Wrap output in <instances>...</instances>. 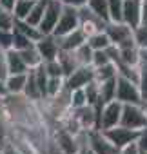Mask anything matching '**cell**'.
I'll return each instance as SVG.
<instances>
[{
    "mask_svg": "<svg viewBox=\"0 0 147 154\" xmlns=\"http://www.w3.org/2000/svg\"><path fill=\"white\" fill-rule=\"evenodd\" d=\"M78 17H80V29L89 36L93 33H98V31H104L105 29V20L102 17H98L96 13H93L87 6L80 8L78 9Z\"/></svg>",
    "mask_w": 147,
    "mask_h": 154,
    "instance_id": "cell-9",
    "label": "cell"
},
{
    "mask_svg": "<svg viewBox=\"0 0 147 154\" xmlns=\"http://www.w3.org/2000/svg\"><path fill=\"white\" fill-rule=\"evenodd\" d=\"M35 78H36V84H38V89H40V94H42V100H44L47 96V78H49L44 63L35 67Z\"/></svg>",
    "mask_w": 147,
    "mask_h": 154,
    "instance_id": "cell-27",
    "label": "cell"
},
{
    "mask_svg": "<svg viewBox=\"0 0 147 154\" xmlns=\"http://www.w3.org/2000/svg\"><path fill=\"white\" fill-rule=\"evenodd\" d=\"M33 4H35V0H17L15 9H13V15H15V18H18V20H24V18L29 15V11H31Z\"/></svg>",
    "mask_w": 147,
    "mask_h": 154,
    "instance_id": "cell-30",
    "label": "cell"
},
{
    "mask_svg": "<svg viewBox=\"0 0 147 154\" xmlns=\"http://www.w3.org/2000/svg\"><path fill=\"white\" fill-rule=\"evenodd\" d=\"M111 62V58H109V54L105 53V49H102V51H93V60H91V65L93 67H102V65H105V63H109Z\"/></svg>",
    "mask_w": 147,
    "mask_h": 154,
    "instance_id": "cell-36",
    "label": "cell"
},
{
    "mask_svg": "<svg viewBox=\"0 0 147 154\" xmlns=\"http://www.w3.org/2000/svg\"><path fill=\"white\" fill-rule=\"evenodd\" d=\"M87 8H89L93 13H96L98 17H102L105 22H109V20H111V17H109V6H107V0H87Z\"/></svg>",
    "mask_w": 147,
    "mask_h": 154,
    "instance_id": "cell-24",
    "label": "cell"
},
{
    "mask_svg": "<svg viewBox=\"0 0 147 154\" xmlns=\"http://www.w3.org/2000/svg\"><path fill=\"white\" fill-rule=\"evenodd\" d=\"M122 4L124 0H107V6H109V17L113 22L122 20Z\"/></svg>",
    "mask_w": 147,
    "mask_h": 154,
    "instance_id": "cell-34",
    "label": "cell"
},
{
    "mask_svg": "<svg viewBox=\"0 0 147 154\" xmlns=\"http://www.w3.org/2000/svg\"><path fill=\"white\" fill-rule=\"evenodd\" d=\"M104 31H105V35L109 36L111 44H114V45H118V44H122V42L133 38V27L127 26V24L122 22V20H118V22L109 20V22L105 24V29H104Z\"/></svg>",
    "mask_w": 147,
    "mask_h": 154,
    "instance_id": "cell-10",
    "label": "cell"
},
{
    "mask_svg": "<svg viewBox=\"0 0 147 154\" xmlns=\"http://www.w3.org/2000/svg\"><path fill=\"white\" fill-rule=\"evenodd\" d=\"M56 60H58V63H60V67L64 71V78L69 76L73 71L80 65L78 60H77V56H75V51H60L58 56H56Z\"/></svg>",
    "mask_w": 147,
    "mask_h": 154,
    "instance_id": "cell-15",
    "label": "cell"
},
{
    "mask_svg": "<svg viewBox=\"0 0 147 154\" xmlns=\"http://www.w3.org/2000/svg\"><path fill=\"white\" fill-rule=\"evenodd\" d=\"M64 89H65V85H64V78H62V76H49V78H47V96L45 98H55Z\"/></svg>",
    "mask_w": 147,
    "mask_h": 154,
    "instance_id": "cell-25",
    "label": "cell"
},
{
    "mask_svg": "<svg viewBox=\"0 0 147 154\" xmlns=\"http://www.w3.org/2000/svg\"><path fill=\"white\" fill-rule=\"evenodd\" d=\"M0 47H2L4 51L13 47V31L0 29Z\"/></svg>",
    "mask_w": 147,
    "mask_h": 154,
    "instance_id": "cell-37",
    "label": "cell"
},
{
    "mask_svg": "<svg viewBox=\"0 0 147 154\" xmlns=\"http://www.w3.org/2000/svg\"><path fill=\"white\" fill-rule=\"evenodd\" d=\"M142 26H145V27H147V17H145L143 20H142Z\"/></svg>",
    "mask_w": 147,
    "mask_h": 154,
    "instance_id": "cell-49",
    "label": "cell"
},
{
    "mask_svg": "<svg viewBox=\"0 0 147 154\" xmlns=\"http://www.w3.org/2000/svg\"><path fill=\"white\" fill-rule=\"evenodd\" d=\"M17 0H0V9H6V11H13L15 9Z\"/></svg>",
    "mask_w": 147,
    "mask_h": 154,
    "instance_id": "cell-45",
    "label": "cell"
},
{
    "mask_svg": "<svg viewBox=\"0 0 147 154\" xmlns=\"http://www.w3.org/2000/svg\"><path fill=\"white\" fill-rule=\"evenodd\" d=\"M87 143L95 154H118L120 150L109 141V138L100 131V129H91L86 132Z\"/></svg>",
    "mask_w": 147,
    "mask_h": 154,
    "instance_id": "cell-8",
    "label": "cell"
},
{
    "mask_svg": "<svg viewBox=\"0 0 147 154\" xmlns=\"http://www.w3.org/2000/svg\"><path fill=\"white\" fill-rule=\"evenodd\" d=\"M140 154H147V152H140Z\"/></svg>",
    "mask_w": 147,
    "mask_h": 154,
    "instance_id": "cell-51",
    "label": "cell"
},
{
    "mask_svg": "<svg viewBox=\"0 0 147 154\" xmlns=\"http://www.w3.org/2000/svg\"><path fill=\"white\" fill-rule=\"evenodd\" d=\"M45 6H47V0H35V4H33V8H31V11H29V15L24 18L27 24H31V26H40V22H42V17H44V11H45Z\"/></svg>",
    "mask_w": 147,
    "mask_h": 154,
    "instance_id": "cell-19",
    "label": "cell"
},
{
    "mask_svg": "<svg viewBox=\"0 0 147 154\" xmlns=\"http://www.w3.org/2000/svg\"><path fill=\"white\" fill-rule=\"evenodd\" d=\"M80 27V17H78V9L77 8H71V6H65L64 4V9H62V15L56 22V27L53 29L51 35L55 36H64L67 33H71L73 29Z\"/></svg>",
    "mask_w": 147,
    "mask_h": 154,
    "instance_id": "cell-4",
    "label": "cell"
},
{
    "mask_svg": "<svg viewBox=\"0 0 147 154\" xmlns=\"http://www.w3.org/2000/svg\"><path fill=\"white\" fill-rule=\"evenodd\" d=\"M107 138H109V141L120 150V149H124L125 145H129V143H133V141H136L138 140V134H140V131H134V129H129V127H124V125H114V127H109V129H104L102 131Z\"/></svg>",
    "mask_w": 147,
    "mask_h": 154,
    "instance_id": "cell-2",
    "label": "cell"
},
{
    "mask_svg": "<svg viewBox=\"0 0 147 154\" xmlns=\"http://www.w3.org/2000/svg\"><path fill=\"white\" fill-rule=\"evenodd\" d=\"M122 22H125L133 29L142 24V0H124Z\"/></svg>",
    "mask_w": 147,
    "mask_h": 154,
    "instance_id": "cell-11",
    "label": "cell"
},
{
    "mask_svg": "<svg viewBox=\"0 0 147 154\" xmlns=\"http://www.w3.org/2000/svg\"><path fill=\"white\" fill-rule=\"evenodd\" d=\"M75 154H95L87 143V138H86V132H82V138H80V145H78V150Z\"/></svg>",
    "mask_w": 147,
    "mask_h": 154,
    "instance_id": "cell-40",
    "label": "cell"
},
{
    "mask_svg": "<svg viewBox=\"0 0 147 154\" xmlns=\"http://www.w3.org/2000/svg\"><path fill=\"white\" fill-rule=\"evenodd\" d=\"M120 125L140 131L147 125V116L142 109L140 103H122V116H120Z\"/></svg>",
    "mask_w": 147,
    "mask_h": 154,
    "instance_id": "cell-1",
    "label": "cell"
},
{
    "mask_svg": "<svg viewBox=\"0 0 147 154\" xmlns=\"http://www.w3.org/2000/svg\"><path fill=\"white\" fill-rule=\"evenodd\" d=\"M140 105H142V109H143V112H145V116H147V98H145V100H142V103H140Z\"/></svg>",
    "mask_w": 147,
    "mask_h": 154,
    "instance_id": "cell-48",
    "label": "cell"
},
{
    "mask_svg": "<svg viewBox=\"0 0 147 154\" xmlns=\"http://www.w3.org/2000/svg\"><path fill=\"white\" fill-rule=\"evenodd\" d=\"M26 98L29 100H42V94H40V89H38V84H36V78H35V69H27V76H26V85H24V93H22Z\"/></svg>",
    "mask_w": 147,
    "mask_h": 154,
    "instance_id": "cell-16",
    "label": "cell"
},
{
    "mask_svg": "<svg viewBox=\"0 0 147 154\" xmlns=\"http://www.w3.org/2000/svg\"><path fill=\"white\" fill-rule=\"evenodd\" d=\"M62 2H64L65 6H71V8H77V9H80V8L87 6V0H62Z\"/></svg>",
    "mask_w": 147,
    "mask_h": 154,
    "instance_id": "cell-44",
    "label": "cell"
},
{
    "mask_svg": "<svg viewBox=\"0 0 147 154\" xmlns=\"http://www.w3.org/2000/svg\"><path fill=\"white\" fill-rule=\"evenodd\" d=\"M56 40H58L60 51H75L77 47H80L82 44L87 42V35L80 27H77V29H73L71 33H67L64 36H56Z\"/></svg>",
    "mask_w": 147,
    "mask_h": 154,
    "instance_id": "cell-13",
    "label": "cell"
},
{
    "mask_svg": "<svg viewBox=\"0 0 147 154\" xmlns=\"http://www.w3.org/2000/svg\"><path fill=\"white\" fill-rule=\"evenodd\" d=\"M138 89L142 94V100L147 98V67H140V78H138Z\"/></svg>",
    "mask_w": 147,
    "mask_h": 154,
    "instance_id": "cell-38",
    "label": "cell"
},
{
    "mask_svg": "<svg viewBox=\"0 0 147 154\" xmlns=\"http://www.w3.org/2000/svg\"><path fill=\"white\" fill-rule=\"evenodd\" d=\"M35 47L38 51V54L42 56V62H47V60H55L60 53V47H58V40L55 35H44L38 42H35Z\"/></svg>",
    "mask_w": 147,
    "mask_h": 154,
    "instance_id": "cell-12",
    "label": "cell"
},
{
    "mask_svg": "<svg viewBox=\"0 0 147 154\" xmlns=\"http://www.w3.org/2000/svg\"><path fill=\"white\" fill-rule=\"evenodd\" d=\"M4 53H6V51H4V49H2V47H0V56H2V54H4Z\"/></svg>",
    "mask_w": 147,
    "mask_h": 154,
    "instance_id": "cell-50",
    "label": "cell"
},
{
    "mask_svg": "<svg viewBox=\"0 0 147 154\" xmlns=\"http://www.w3.org/2000/svg\"><path fill=\"white\" fill-rule=\"evenodd\" d=\"M133 40L136 44L138 49H147V27L145 26H138L133 29Z\"/></svg>",
    "mask_w": 147,
    "mask_h": 154,
    "instance_id": "cell-32",
    "label": "cell"
},
{
    "mask_svg": "<svg viewBox=\"0 0 147 154\" xmlns=\"http://www.w3.org/2000/svg\"><path fill=\"white\" fill-rule=\"evenodd\" d=\"M26 76H27V72H20V74H9V76H8V78H6L8 94H22V93H24Z\"/></svg>",
    "mask_w": 147,
    "mask_h": 154,
    "instance_id": "cell-17",
    "label": "cell"
},
{
    "mask_svg": "<svg viewBox=\"0 0 147 154\" xmlns=\"http://www.w3.org/2000/svg\"><path fill=\"white\" fill-rule=\"evenodd\" d=\"M87 44L93 51H102V49H107L111 45V40L105 35V31H98V33H93L87 36Z\"/></svg>",
    "mask_w": 147,
    "mask_h": 154,
    "instance_id": "cell-20",
    "label": "cell"
},
{
    "mask_svg": "<svg viewBox=\"0 0 147 154\" xmlns=\"http://www.w3.org/2000/svg\"><path fill=\"white\" fill-rule=\"evenodd\" d=\"M95 69V80L100 84V82H105V80H111L116 76V67L113 62L102 65V67H93Z\"/></svg>",
    "mask_w": 147,
    "mask_h": 154,
    "instance_id": "cell-23",
    "label": "cell"
},
{
    "mask_svg": "<svg viewBox=\"0 0 147 154\" xmlns=\"http://www.w3.org/2000/svg\"><path fill=\"white\" fill-rule=\"evenodd\" d=\"M93 80H95V69H93V65H78L69 76L64 78V85H65L67 91H75V89L86 87Z\"/></svg>",
    "mask_w": 147,
    "mask_h": 154,
    "instance_id": "cell-5",
    "label": "cell"
},
{
    "mask_svg": "<svg viewBox=\"0 0 147 154\" xmlns=\"http://www.w3.org/2000/svg\"><path fill=\"white\" fill-rule=\"evenodd\" d=\"M31 45H35V42H31V40H29L26 35H22L20 31L13 29V47H11V49H15V51H22V49L31 47Z\"/></svg>",
    "mask_w": 147,
    "mask_h": 154,
    "instance_id": "cell-31",
    "label": "cell"
},
{
    "mask_svg": "<svg viewBox=\"0 0 147 154\" xmlns=\"http://www.w3.org/2000/svg\"><path fill=\"white\" fill-rule=\"evenodd\" d=\"M0 154H20L11 143H8V141H2L0 143Z\"/></svg>",
    "mask_w": 147,
    "mask_h": 154,
    "instance_id": "cell-42",
    "label": "cell"
},
{
    "mask_svg": "<svg viewBox=\"0 0 147 154\" xmlns=\"http://www.w3.org/2000/svg\"><path fill=\"white\" fill-rule=\"evenodd\" d=\"M15 15L13 11H6V9H0V29H6V31H13L15 29Z\"/></svg>",
    "mask_w": 147,
    "mask_h": 154,
    "instance_id": "cell-33",
    "label": "cell"
},
{
    "mask_svg": "<svg viewBox=\"0 0 147 154\" xmlns=\"http://www.w3.org/2000/svg\"><path fill=\"white\" fill-rule=\"evenodd\" d=\"M42 63H44V67H45L47 76H62V78H64V71H62V67H60V63H58L56 58H55V60L42 62Z\"/></svg>",
    "mask_w": 147,
    "mask_h": 154,
    "instance_id": "cell-35",
    "label": "cell"
},
{
    "mask_svg": "<svg viewBox=\"0 0 147 154\" xmlns=\"http://www.w3.org/2000/svg\"><path fill=\"white\" fill-rule=\"evenodd\" d=\"M75 56L78 60L80 65H91V60H93V49L89 47V44H82L80 47L75 49Z\"/></svg>",
    "mask_w": 147,
    "mask_h": 154,
    "instance_id": "cell-29",
    "label": "cell"
},
{
    "mask_svg": "<svg viewBox=\"0 0 147 154\" xmlns=\"http://www.w3.org/2000/svg\"><path fill=\"white\" fill-rule=\"evenodd\" d=\"M18 53H20L22 60L26 62V65H27L29 69H35V67H38V65L42 63V56L38 54V51H36L35 45H31V47H27V49H22V51H18Z\"/></svg>",
    "mask_w": 147,
    "mask_h": 154,
    "instance_id": "cell-22",
    "label": "cell"
},
{
    "mask_svg": "<svg viewBox=\"0 0 147 154\" xmlns=\"http://www.w3.org/2000/svg\"><path fill=\"white\" fill-rule=\"evenodd\" d=\"M98 85H100V100L104 103L114 100V96H116V76H114V78H111V80L100 82Z\"/></svg>",
    "mask_w": 147,
    "mask_h": 154,
    "instance_id": "cell-21",
    "label": "cell"
},
{
    "mask_svg": "<svg viewBox=\"0 0 147 154\" xmlns=\"http://www.w3.org/2000/svg\"><path fill=\"white\" fill-rule=\"evenodd\" d=\"M114 100H118L120 103H142V94H140V89L134 82L116 74V96H114Z\"/></svg>",
    "mask_w": 147,
    "mask_h": 154,
    "instance_id": "cell-3",
    "label": "cell"
},
{
    "mask_svg": "<svg viewBox=\"0 0 147 154\" xmlns=\"http://www.w3.org/2000/svg\"><path fill=\"white\" fill-rule=\"evenodd\" d=\"M9 76V71H8V63H6V53L0 56V80H6Z\"/></svg>",
    "mask_w": 147,
    "mask_h": 154,
    "instance_id": "cell-41",
    "label": "cell"
},
{
    "mask_svg": "<svg viewBox=\"0 0 147 154\" xmlns=\"http://www.w3.org/2000/svg\"><path fill=\"white\" fill-rule=\"evenodd\" d=\"M84 91H86V96H87V105L104 103V102L100 100V85H98V82H96V80L89 82V84L84 87Z\"/></svg>",
    "mask_w": 147,
    "mask_h": 154,
    "instance_id": "cell-26",
    "label": "cell"
},
{
    "mask_svg": "<svg viewBox=\"0 0 147 154\" xmlns=\"http://www.w3.org/2000/svg\"><path fill=\"white\" fill-rule=\"evenodd\" d=\"M118 154H140V149H138L136 141H133V143L125 145L124 149H120V152H118Z\"/></svg>",
    "mask_w": 147,
    "mask_h": 154,
    "instance_id": "cell-43",
    "label": "cell"
},
{
    "mask_svg": "<svg viewBox=\"0 0 147 154\" xmlns=\"http://www.w3.org/2000/svg\"><path fill=\"white\" fill-rule=\"evenodd\" d=\"M15 29L17 31H20L22 35H26L31 42H38L42 36H44V33L36 27V26H31V24H27L26 20H15Z\"/></svg>",
    "mask_w": 147,
    "mask_h": 154,
    "instance_id": "cell-18",
    "label": "cell"
},
{
    "mask_svg": "<svg viewBox=\"0 0 147 154\" xmlns=\"http://www.w3.org/2000/svg\"><path fill=\"white\" fill-rule=\"evenodd\" d=\"M8 96V87H6V80H0V98Z\"/></svg>",
    "mask_w": 147,
    "mask_h": 154,
    "instance_id": "cell-46",
    "label": "cell"
},
{
    "mask_svg": "<svg viewBox=\"0 0 147 154\" xmlns=\"http://www.w3.org/2000/svg\"><path fill=\"white\" fill-rule=\"evenodd\" d=\"M120 116H122V103L118 100H111L107 103H104V107L100 109L98 114V129H109L120 123Z\"/></svg>",
    "mask_w": 147,
    "mask_h": 154,
    "instance_id": "cell-7",
    "label": "cell"
},
{
    "mask_svg": "<svg viewBox=\"0 0 147 154\" xmlns=\"http://www.w3.org/2000/svg\"><path fill=\"white\" fill-rule=\"evenodd\" d=\"M136 145H138L140 152H147V125H145L143 129H140V134H138Z\"/></svg>",
    "mask_w": 147,
    "mask_h": 154,
    "instance_id": "cell-39",
    "label": "cell"
},
{
    "mask_svg": "<svg viewBox=\"0 0 147 154\" xmlns=\"http://www.w3.org/2000/svg\"><path fill=\"white\" fill-rule=\"evenodd\" d=\"M6 63H8V71L9 74H20V72H27V65L22 60L20 53L15 49H8L6 51Z\"/></svg>",
    "mask_w": 147,
    "mask_h": 154,
    "instance_id": "cell-14",
    "label": "cell"
},
{
    "mask_svg": "<svg viewBox=\"0 0 147 154\" xmlns=\"http://www.w3.org/2000/svg\"><path fill=\"white\" fill-rule=\"evenodd\" d=\"M69 105H71V109H78V107L87 105V96H86L84 87L69 91Z\"/></svg>",
    "mask_w": 147,
    "mask_h": 154,
    "instance_id": "cell-28",
    "label": "cell"
},
{
    "mask_svg": "<svg viewBox=\"0 0 147 154\" xmlns=\"http://www.w3.org/2000/svg\"><path fill=\"white\" fill-rule=\"evenodd\" d=\"M147 17V0H142V20Z\"/></svg>",
    "mask_w": 147,
    "mask_h": 154,
    "instance_id": "cell-47",
    "label": "cell"
},
{
    "mask_svg": "<svg viewBox=\"0 0 147 154\" xmlns=\"http://www.w3.org/2000/svg\"><path fill=\"white\" fill-rule=\"evenodd\" d=\"M62 9H64V2H62V0H47V6H45L42 22L38 26V29L44 35H51L53 33V29L56 27V22H58V18L62 15Z\"/></svg>",
    "mask_w": 147,
    "mask_h": 154,
    "instance_id": "cell-6",
    "label": "cell"
}]
</instances>
